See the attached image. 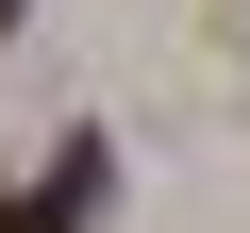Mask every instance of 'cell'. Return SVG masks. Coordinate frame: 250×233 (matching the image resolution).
Here are the masks:
<instances>
[{
	"instance_id": "cell-1",
	"label": "cell",
	"mask_w": 250,
	"mask_h": 233,
	"mask_svg": "<svg viewBox=\"0 0 250 233\" xmlns=\"http://www.w3.org/2000/svg\"><path fill=\"white\" fill-rule=\"evenodd\" d=\"M83 216H100V134H67L34 200H0V233H83Z\"/></svg>"
},
{
	"instance_id": "cell-2",
	"label": "cell",
	"mask_w": 250,
	"mask_h": 233,
	"mask_svg": "<svg viewBox=\"0 0 250 233\" xmlns=\"http://www.w3.org/2000/svg\"><path fill=\"white\" fill-rule=\"evenodd\" d=\"M0 34H17V0H0Z\"/></svg>"
}]
</instances>
